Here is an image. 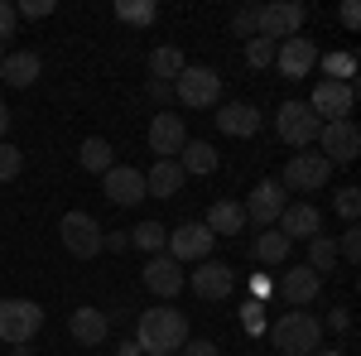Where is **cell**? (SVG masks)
<instances>
[{
  "mask_svg": "<svg viewBox=\"0 0 361 356\" xmlns=\"http://www.w3.org/2000/svg\"><path fill=\"white\" fill-rule=\"evenodd\" d=\"M15 15H25V20H44V15H54V0H25Z\"/></svg>",
  "mask_w": 361,
  "mask_h": 356,
  "instance_id": "40",
  "label": "cell"
},
{
  "mask_svg": "<svg viewBox=\"0 0 361 356\" xmlns=\"http://www.w3.org/2000/svg\"><path fill=\"white\" fill-rule=\"evenodd\" d=\"M318 337H323V323H318V318H308L304 308H289L275 328H270V342H275V352H284V356L318 352Z\"/></svg>",
  "mask_w": 361,
  "mask_h": 356,
  "instance_id": "2",
  "label": "cell"
},
{
  "mask_svg": "<svg viewBox=\"0 0 361 356\" xmlns=\"http://www.w3.org/2000/svg\"><path fill=\"white\" fill-rule=\"evenodd\" d=\"M304 25V5L299 0H275V5H260V20H255V34L270 39V44H284L294 39Z\"/></svg>",
  "mask_w": 361,
  "mask_h": 356,
  "instance_id": "8",
  "label": "cell"
},
{
  "mask_svg": "<svg viewBox=\"0 0 361 356\" xmlns=\"http://www.w3.org/2000/svg\"><path fill=\"white\" fill-rule=\"evenodd\" d=\"M212 246H217V236H212L202 221H183L178 231H169L164 255H173V260H207Z\"/></svg>",
  "mask_w": 361,
  "mask_h": 356,
  "instance_id": "11",
  "label": "cell"
},
{
  "mask_svg": "<svg viewBox=\"0 0 361 356\" xmlns=\"http://www.w3.org/2000/svg\"><path fill=\"white\" fill-rule=\"evenodd\" d=\"M68 332H73L82 347H102V342H106V332H111V323H106V313H102V308L82 303V308H73V318H68Z\"/></svg>",
  "mask_w": 361,
  "mask_h": 356,
  "instance_id": "21",
  "label": "cell"
},
{
  "mask_svg": "<svg viewBox=\"0 0 361 356\" xmlns=\"http://www.w3.org/2000/svg\"><path fill=\"white\" fill-rule=\"evenodd\" d=\"M246 63H250V68H270V63H275V44L260 39V34L246 39Z\"/></svg>",
  "mask_w": 361,
  "mask_h": 356,
  "instance_id": "34",
  "label": "cell"
},
{
  "mask_svg": "<svg viewBox=\"0 0 361 356\" xmlns=\"http://www.w3.org/2000/svg\"><path fill=\"white\" fill-rule=\"evenodd\" d=\"M178 188H183L178 159H154V168L145 173V197H178Z\"/></svg>",
  "mask_w": 361,
  "mask_h": 356,
  "instance_id": "23",
  "label": "cell"
},
{
  "mask_svg": "<svg viewBox=\"0 0 361 356\" xmlns=\"http://www.w3.org/2000/svg\"><path fill=\"white\" fill-rule=\"evenodd\" d=\"M20 168H25V149H15V145H5V140H0V183L20 178Z\"/></svg>",
  "mask_w": 361,
  "mask_h": 356,
  "instance_id": "33",
  "label": "cell"
},
{
  "mask_svg": "<svg viewBox=\"0 0 361 356\" xmlns=\"http://www.w3.org/2000/svg\"><path fill=\"white\" fill-rule=\"evenodd\" d=\"M323 73H328V82H352L357 78V54H347V49H337V54H323Z\"/></svg>",
  "mask_w": 361,
  "mask_h": 356,
  "instance_id": "31",
  "label": "cell"
},
{
  "mask_svg": "<svg viewBox=\"0 0 361 356\" xmlns=\"http://www.w3.org/2000/svg\"><path fill=\"white\" fill-rule=\"evenodd\" d=\"M193 337H188V318L178 308H145L135 323V347L149 356H169V352H183Z\"/></svg>",
  "mask_w": 361,
  "mask_h": 356,
  "instance_id": "1",
  "label": "cell"
},
{
  "mask_svg": "<svg viewBox=\"0 0 361 356\" xmlns=\"http://www.w3.org/2000/svg\"><path fill=\"white\" fill-rule=\"evenodd\" d=\"M270 294H275V284H270L265 274H250V299H255V303H265Z\"/></svg>",
  "mask_w": 361,
  "mask_h": 356,
  "instance_id": "41",
  "label": "cell"
},
{
  "mask_svg": "<svg viewBox=\"0 0 361 356\" xmlns=\"http://www.w3.org/2000/svg\"><path fill=\"white\" fill-rule=\"evenodd\" d=\"M241 328L250 332V337H260V332H270V323H265V303L250 299L246 308H241Z\"/></svg>",
  "mask_w": 361,
  "mask_h": 356,
  "instance_id": "35",
  "label": "cell"
},
{
  "mask_svg": "<svg viewBox=\"0 0 361 356\" xmlns=\"http://www.w3.org/2000/svg\"><path fill=\"white\" fill-rule=\"evenodd\" d=\"M116 356H140V347H135V342H126V347H121Z\"/></svg>",
  "mask_w": 361,
  "mask_h": 356,
  "instance_id": "49",
  "label": "cell"
},
{
  "mask_svg": "<svg viewBox=\"0 0 361 356\" xmlns=\"http://www.w3.org/2000/svg\"><path fill=\"white\" fill-rule=\"evenodd\" d=\"M39 73H44V58L34 54V49L5 54V63H0V78H5L10 87H34V82H39Z\"/></svg>",
  "mask_w": 361,
  "mask_h": 356,
  "instance_id": "22",
  "label": "cell"
},
{
  "mask_svg": "<svg viewBox=\"0 0 361 356\" xmlns=\"http://www.w3.org/2000/svg\"><path fill=\"white\" fill-rule=\"evenodd\" d=\"M308 356H347V352H337V347H318V352H308Z\"/></svg>",
  "mask_w": 361,
  "mask_h": 356,
  "instance_id": "48",
  "label": "cell"
},
{
  "mask_svg": "<svg viewBox=\"0 0 361 356\" xmlns=\"http://www.w3.org/2000/svg\"><path fill=\"white\" fill-rule=\"evenodd\" d=\"M78 159H82V168H87V173H106V168L116 164V149H111V140L92 135V140H82Z\"/></svg>",
  "mask_w": 361,
  "mask_h": 356,
  "instance_id": "28",
  "label": "cell"
},
{
  "mask_svg": "<svg viewBox=\"0 0 361 356\" xmlns=\"http://www.w3.org/2000/svg\"><path fill=\"white\" fill-rule=\"evenodd\" d=\"M39 328H44V308L34 299H0V342L29 347Z\"/></svg>",
  "mask_w": 361,
  "mask_h": 356,
  "instance_id": "3",
  "label": "cell"
},
{
  "mask_svg": "<svg viewBox=\"0 0 361 356\" xmlns=\"http://www.w3.org/2000/svg\"><path fill=\"white\" fill-rule=\"evenodd\" d=\"M15 25H20V15H15V5L10 0H0V44L15 34Z\"/></svg>",
  "mask_w": 361,
  "mask_h": 356,
  "instance_id": "39",
  "label": "cell"
},
{
  "mask_svg": "<svg viewBox=\"0 0 361 356\" xmlns=\"http://www.w3.org/2000/svg\"><path fill=\"white\" fill-rule=\"evenodd\" d=\"M102 246H106V250H126V246H130V236H126V231H106Z\"/></svg>",
  "mask_w": 361,
  "mask_h": 356,
  "instance_id": "45",
  "label": "cell"
},
{
  "mask_svg": "<svg viewBox=\"0 0 361 356\" xmlns=\"http://www.w3.org/2000/svg\"><path fill=\"white\" fill-rule=\"evenodd\" d=\"M279 236L294 246V241H313L318 236V226H323V217H318V207H308V202H289L284 212H279Z\"/></svg>",
  "mask_w": 361,
  "mask_h": 356,
  "instance_id": "19",
  "label": "cell"
},
{
  "mask_svg": "<svg viewBox=\"0 0 361 356\" xmlns=\"http://www.w3.org/2000/svg\"><path fill=\"white\" fill-rule=\"evenodd\" d=\"M173 97L188 111H207V106H217V97H222V78L212 68H183L173 78Z\"/></svg>",
  "mask_w": 361,
  "mask_h": 356,
  "instance_id": "4",
  "label": "cell"
},
{
  "mask_svg": "<svg viewBox=\"0 0 361 356\" xmlns=\"http://www.w3.org/2000/svg\"><path fill=\"white\" fill-rule=\"evenodd\" d=\"M5 130H10V106H5V97H0V140H5Z\"/></svg>",
  "mask_w": 361,
  "mask_h": 356,
  "instance_id": "47",
  "label": "cell"
},
{
  "mask_svg": "<svg viewBox=\"0 0 361 356\" xmlns=\"http://www.w3.org/2000/svg\"><path fill=\"white\" fill-rule=\"evenodd\" d=\"M102 192L111 197L116 207H135L140 197H145V173L130 164H111L102 173Z\"/></svg>",
  "mask_w": 361,
  "mask_h": 356,
  "instance_id": "16",
  "label": "cell"
},
{
  "mask_svg": "<svg viewBox=\"0 0 361 356\" xmlns=\"http://www.w3.org/2000/svg\"><path fill=\"white\" fill-rule=\"evenodd\" d=\"M270 284H275V294L284 303H294V308H304V303H313L318 299V289H323V279H318V274L308 270V265H294V270H279L275 279H270Z\"/></svg>",
  "mask_w": 361,
  "mask_h": 356,
  "instance_id": "15",
  "label": "cell"
},
{
  "mask_svg": "<svg viewBox=\"0 0 361 356\" xmlns=\"http://www.w3.org/2000/svg\"><path fill=\"white\" fill-rule=\"evenodd\" d=\"M145 92H149L154 102H169V97H173V87H169V82H149V87H145Z\"/></svg>",
  "mask_w": 361,
  "mask_h": 356,
  "instance_id": "46",
  "label": "cell"
},
{
  "mask_svg": "<svg viewBox=\"0 0 361 356\" xmlns=\"http://www.w3.org/2000/svg\"><path fill=\"white\" fill-rule=\"evenodd\" d=\"M178 168H183V178H188V173H212V168H217V149H212L207 140H188V145L178 149Z\"/></svg>",
  "mask_w": 361,
  "mask_h": 356,
  "instance_id": "25",
  "label": "cell"
},
{
  "mask_svg": "<svg viewBox=\"0 0 361 356\" xmlns=\"http://www.w3.org/2000/svg\"><path fill=\"white\" fill-rule=\"evenodd\" d=\"M126 236H130V246H135V250H149V255H164L169 226H164V221H140V226H130V231H126Z\"/></svg>",
  "mask_w": 361,
  "mask_h": 356,
  "instance_id": "29",
  "label": "cell"
},
{
  "mask_svg": "<svg viewBox=\"0 0 361 356\" xmlns=\"http://www.w3.org/2000/svg\"><path fill=\"white\" fill-rule=\"evenodd\" d=\"M0 63H5V44H0Z\"/></svg>",
  "mask_w": 361,
  "mask_h": 356,
  "instance_id": "50",
  "label": "cell"
},
{
  "mask_svg": "<svg viewBox=\"0 0 361 356\" xmlns=\"http://www.w3.org/2000/svg\"><path fill=\"white\" fill-rule=\"evenodd\" d=\"M275 130L284 145H294V149H308L313 140H318V130H323V121L308 111V102H284V106L275 111Z\"/></svg>",
  "mask_w": 361,
  "mask_h": 356,
  "instance_id": "6",
  "label": "cell"
},
{
  "mask_svg": "<svg viewBox=\"0 0 361 356\" xmlns=\"http://www.w3.org/2000/svg\"><path fill=\"white\" fill-rule=\"evenodd\" d=\"M357 212H361V188H342L337 192V217L357 221Z\"/></svg>",
  "mask_w": 361,
  "mask_h": 356,
  "instance_id": "37",
  "label": "cell"
},
{
  "mask_svg": "<svg viewBox=\"0 0 361 356\" xmlns=\"http://www.w3.org/2000/svg\"><path fill=\"white\" fill-rule=\"evenodd\" d=\"M116 15H121L126 25H154V15H159V10H154V0H121V5H116Z\"/></svg>",
  "mask_w": 361,
  "mask_h": 356,
  "instance_id": "32",
  "label": "cell"
},
{
  "mask_svg": "<svg viewBox=\"0 0 361 356\" xmlns=\"http://www.w3.org/2000/svg\"><path fill=\"white\" fill-rule=\"evenodd\" d=\"M275 68L284 73V78H308L313 68H318V49H313V39H284V44H275Z\"/></svg>",
  "mask_w": 361,
  "mask_h": 356,
  "instance_id": "17",
  "label": "cell"
},
{
  "mask_svg": "<svg viewBox=\"0 0 361 356\" xmlns=\"http://www.w3.org/2000/svg\"><path fill=\"white\" fill-rule=\"evenodd\" d=\"M212 236H236V231H246V207L241 202H212V212L202 221Z\"/></svg>",
  "mask_w": 361,
  "mask_h": 356,
  "instance_id": "24",
  "label": "cell"
},
{
  "mask_svg": "<svg viewBox=\"0 0 361 356\" xmlns=\"http://www.w3.org/2000/svg\"><path fill=\"white\" fill-rule=\"evenodd\" d=\"M284 207H289L284 183H279V178H260L255 192H250V202H246V221H255V226H275Z\"/></svg>",
  "mask_w": 361,
  "mask_h": 356,
  "instance_id": "12",
  "label": "cell"
},
{
  "mask_svg": "<svg viewBox=\"0 0 361 356\" xmlns=\"http://www.w3.org/2000/svg\"><path fill=\"white\" fill-rule=\"evenodd\" d=\"M333 178V164L323 159V154H294L289 164H284V192H318L323 183Z\"/></svg>",
  "mask_w": 361,
  "mask_h": 356,
  "instance_id": "9",
  "label": "cell"
},
{
  "mask_svg": "<svg viewBox=\"0 0 361 356\" xmlns=\"http://www.w3.org/2000/svg\"><path fill=\"white\" fill-rule=\"evenodd\" d=\"M183 279H188V274L178 270L173 255H149V260H145V289H149L154 299H173V294L183 289Z\"/></svg>",
  "mask_w": 361,
  "mask_h": 356,
  "instance_id": "18",
  "label": "cell"
},
{
  "mask_svg": "<svg viewBox=\"0 0 361 356\" xmlns=\"http://www.w3.org/2000/svg\"><path fill=\"white\" fill-rule=\"evenodd\" d=\"M183 284H193L197 299H226L231 289H236V270L231 265H222V260H197V270L183 279Z\"/></svg>",
  "mask_w": 361,
  "mask_h": 356,
  "instance_id": "14",
  "label": "cell"
},
{
  "mask_svg": "<svg viewBox=\"0 0 361 356\" xmlns=\"http://www.w3.org/2000/svg\"><path fill=\"white\" fill-rule=\"evenodd\" d=\"M318 145H323V159H328V164H352L361 154L357 121H328V125L318 130Z\"/></svg>",
  "mask_w": 361,
  "mask_h": 356,
  "instance_id": "10",
  "label": "cell"
},
{
  "mask_svg": "<svg viewBox=\"0 0 361 356\" xmlns=\"http://www.w3.org/2000/svg\"><path fill=\"white\" fill-rule=\"evenodd\" d=\"M183 356H222V347H217V342H188Z\"/></svg>",
  "mask_w": 361,
  "mask_h": 356,
  "instance_id": "42",
  "label": "cell"
},
{
  "mask_svg": "<svg viewBox=\"0 0 361 356\" xmlns=\"http://www.w3.org/2000/svg\"><path fill=\"white\" fill-rule=\"evenodd\" d=\"M183 68H188V63H183V54H178L173 44H164V49H154V54H149V78H154V82L173 87V78H178Z\"/></svg>",
  "mask_w": 361,
  "mask_h": 356,
  "instance_id": "27",
  "label": "cell"
},
{
  "mask_svg": "<svg viewBox=\"0 0 361 356\" xmlns=\"http://www.w3.org/2000/svg\"><path fill=\"white\" fill-rule=\"evenodd\" d=\"M58 236H63V250L78 255V260H92L102 250V241H106V231L97 226V217H87V212H63Z\"/></svg>",
  "mask_w": 361,
  "mask_h": 356,
  "instance_id": "5",
  "label": "cell"
},
{
  "mask_svg": "<svg viewBox=\"0 0 361 356\" xmlns=\"http://www.w3.org/2000/svg\"><path fill=\"white\" fill-rule=\"evenodd\" d=\"M342 25H347V29L361 25V5H357V0H347V5H342Z\"/></svg>",
  "mask_w": 361,
  "mask_h": 356,
  "instance_id": "44",
  "label": "cell"
},
{
  "mask_svg": "<svg viewBox=\"0 0 361 356\" xmlns=\"http://www.w3.org/2000/svg\"><path fill=\"white\" fill-rule=\"evenodd\" d=\"M304 265L318 274V279H323L328 270H337V241H333V236H313V241H308V260H304Z\"/></svg>",
  "mask_w": 361,
  "mask_h": 356,
  "instance_id": "30",
  "label": "cell"
},
{
  "mask_svg": "<svg viewBox=\"0 0 361 356\" xmlns=\"http://www.w3.org/2000/svg\"><path fill=\"white\" fill-rule=\"evenodd\" d=\"M145 140H149V149H154L159 159H173V154L188 145V125H183V116H178V111H159V116L149 121Z\"/></svg>",
  "mask_w": 361,
  "mask_h": 356,
  "instance_id": "13",
  "label": "cell"
},
{
  "mask_svg": "<svg viewBox=\"0 0 361 356\" xmlns=\"http://www.w3.org/2000/svg\"><path fill=\"white\" fill-rule=\"evenodd\" d=\"M337 260H347V265H357V260H361V231H357V226L342 231V241H337Z\"/></svg>",
  "mask_w": 361,
  "mask_h": 356,
  "instance_id": "36",
  "label": "cell"
},
{
  "mask_svg": "<svg viewBox=\"0 0 361 356\" xmlns=\"http://www.w3.org/2000/svg\"><path fill=\"white\" fill-rule=\"evenodd\" d=\"M328 328H333V332H347V328H352V313H347V308H333V313H328Z\"/></svg>",
  "mask_w": 361,
  "mask_h": 356,
  "instance_id": "43",
  "label": "cell"
},
{
  "mask_svg": "<svg viewBox=\"0 0 361 356\" xmlns=\"http://www.w3.org/2000/svg\"><path fill=\"white\" fill-rule=\"evenodd\" d=\"M255 20H260V10L246 5V10H236V15H231V29H236L241 39H255Z\"/></svg>",
  "mask_w": 361,
  "mask_h": 356,
  "instance_id": "38",
  "label": "cell"
},
{
  "mask_svg": "<svg viewBox=\"0 0 361 356\" xmlns=\"http://www.w3.org/2000/svg\"><path fill=\"white\" fill-rule=\"evenodd\" d=\"M250 260H260V265H284L289 260V241L279 236V231H260L255 241H250Z\"/></svg>",
  "mask_w": 361,
  "mask_h": 356,
  "instance_id": "26",
  "label": "cell"
},
{
  "mask_svg": "<svg viewBox=\"0 0 361 356\" xmlns=\"http://www.w3.org/2000/svg\"><path fill=\"white\" fill-rule=\"evenodd\" d=\"M352 106H357V82H323L313 87V97H308V111L328 125V121H352Z\"/></svg>",
  "mask_w": 361,
  "mask_h": 356,
  "instance_id": "7",
  "label": "cell"
},
{
  "mask_svg": "<svg viewBox=\"0 0 361 356\" xmlns=\"http://www.w3.org/2000/svg\"><path fill=\"white\" fill-rule=\"evenodd\" d=\"M212 121H217V130L231 135V140H250L255 130H260V111L250 106V102H222Z\"/></svg>",
  "mask_w": 361,
  "mask_h": 356,
  "instance_id": "20",
  "label": "cell"
}]
</instances>
